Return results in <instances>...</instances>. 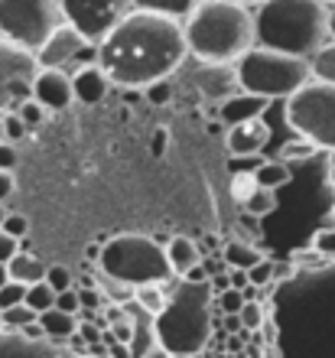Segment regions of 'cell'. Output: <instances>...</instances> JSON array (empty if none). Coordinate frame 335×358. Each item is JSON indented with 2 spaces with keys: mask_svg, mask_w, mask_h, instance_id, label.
<instances>
[{
  "mask_svg": "<svg viewBox=\"0 0 335 358\" xmlns=\"http://www.w3.org/2000/svg\"><path fill=\"white\" fill-rule=\"evenodd\" d=\"M111 336H114V342H117V345H127V349H131V342H134V322L124 320V322H117V326H111Z\"/></svg>",
  "mask_w": 335,
  "mask_h": 358,
  "instance_id": "cell-42",
  "label": "cell"
},
{
  "mask_svg": "<svg viewBox=\"0 0 335 358\" xmlns=\"http://www.w3.org/2000/svg\"><path fill=\"white\" fill-rule=\"evenodd\" d=\"M326 267L329 264V257L326 255H319L316 248H313V251H297V255H293V267Z\"/></svg>",
  "mask_w": 335,
  "mask_h": 358,
  "instance_id": "cell-40",
  "label": "cell"
},
{
  "mask_svg": "<svg viewBox=\"0 0 335 358\" xmlns=\"http://www.w3.org/2000/svg\"><path fill=\"white\" fill-rule=\"evenodd\" d=\"M0 143H7V114H0Z\"/></svg>",
  "mask_w": 335,
  "mask_h": 358,
  "instance_id": "cell-52",
  "label": "cell"
},
{
  "mask_svg": "<svg viewBox=\"0 0 335 358\" xmlns=\"http://www.w3.org/2000/svg\"><path fill=\"white\" fill-rule=\"evenodd\" d=\"M290 271H293V267H290V264H277V280H280V277H287Z\"/></svg>",
  "mask_w": 335,
  "mask_h": 358,
  "instance_id": "cell-55",
  "label": "cell"
},
{
  "mask_svg": "<svg viewBox=\"0 0 335 358\" xmlns=\"http://www.w3.org/2000/svg\"><path fill=\"white\" fill-rule=\"evenodd\" d=\"M215 306L222 316H231V313H241L244 310V293L241 290H228L224 296H215Z\"/></svg>",
  "mask_w": 335,
  "mask_h": 358,
  "instance_id": "cell-32",
  "label": "cell"
},
{
  "mask_svg": "<svg viewBox=\"0 0 335 358\" xmlns=\"http://www.w3.org/2000/svg\"><path fill=\"white\" fill-rule=\"evenodd\" d=\"M238 76H241V92L257 94V98H293L313 82V69L306 59L283 56V52H270V49H254L238 62Z\"/></svg>",
  "mask_w": 335,
  "mask_h": 358,
  "instance_id": "cell-6",
  "label": "cell"
},
{
  "mask_svg": "<svg viewBox=\"0 0 335 358\" xmlns=\"http://www.w3.org/2000/svg\"><path fill=\"white\" fill-rule=\"evenodd\" d=\"M222 257L228 261V267H231V271H248V273H251L257 264H264V261H267L257 248L244 245V241H228V245H224V251H222Z\"/></svg>",
  "mask_w": 335,
  "mask_h": 358,
  "instance_id": "cell-20",
  "label": "cell"
},
{
  "mask_svg": "<svg viewBox=\"0 0 335 358\" xmlns=\"http://www.w3.org/2000/svg\"><path fill=\"white\" fill-rule=\"evenodd\" d=\"M3 231H7V235H13V238H23V235L29 231L27 215H10V218H7V225H3Z\"/></svg>",
  "mask_w": 335,
  "mask_h": 358,
  "instance_id": "cell-44",
  "label": "cell"
},
{
  "mask_svg": "<svg viewBox=\"0 0 335 358\" xmlns=\"http://www.w3.org/2000/svg\"><path fill=\"white\" fill-rule=\"evenodd\" d=\"M192 85L199 88L205 101H215L222 108L234 94H241V76H238V66H196Z\"/></svg>",
  "mask_w": 335,
  "mask_h": 358,
  "instance_id": "cell-11",
  "label": "cell"
},
{
  "mask_svg": "<svg viewBox=\"0 0 335 358\" xmlns=\"http://www.w3.org/2000/svg\"><path fill=\"white\" fill-rule=\"evenodd\" d=\"M212 329L222 332V313L215 306V293L208 283L179 280L169 296L163 316H157V339L173 355L196 358L208 345Z\"/></svg>",
  "mask_w": 335,
  "mask_h": 358,
  "instance_id": "cell-4",
  "label": "cell"
},
{
  "mask_svg": "<svg viewBox=\"0 0 335 358\" xmlns=\"http://www.w3.org/2000/svg\"><path fill=\"white\" fill-rule=\"evenodd\" d=\"M56 300H59V293L49 287V283H36V287H29V296H27V306L36 316H43V313L49 310H56Z\"/></svg>",
  "mask_w": 335,
  "mask_h": 358,
  "instance_id": "cell-26",
  "label": "cell"
},
{
  "mask_svg": "<svg viewBox=\"0 0 335 358\" xmlns=\"http://www.w3.org/2000/svg\"><path fill=\"white\" fill-rule=\"evenodd\" d=\"M39 59L36 52L0 39V114L20 111V104H27L36 92L39 78Z\"/></svg>",
  "mask_w": 335,
  "mask_h": 358,
  "instance_id": "cell-9",
  "label": "cell"
},
{
  "mask_svg": "<svg viewBox=\"0 0 335 358\" xmlns=\"http://www.w3.org/2000/svg\"><path fill=\"white\" fill-rule=\"evenodd\" d=\"M62 27L66 13L56 0H0V39H10L36 56Z\"/></svg>",
  "mask_w": 335,
  "mask_h": 358,
  "instance_id": "cell-7",
  "label": "cell"
},
{
  "mask_svg": "<svg viewBox=\"0 0 335 358\" xmlns=\"http://www.w3.org/2000/svg\"><path fill=\"white\" fill-rule=\"evenodd\" d=\"M267 108H270L267 98L241 92L218 108V117H222V124H228V131H231V127H241V124H248V121H264V111H267Z\"/></svg>",
  "mask_w": 335,
  "mask_h": 358,
  "instance_id": "cell-14",
  "label": "cell"
},
{
  "mask_svg": "<svg viewBox=\"0 0 335 358\" xmlns=\"http://www.w3.org/2000/svg\"><path fill=\"white\" fill-rule=\"evenodd\" d=\"M56 310H59V313H69V316H78V313H82V300H78V290L59 293Z\"/></svg>",
  "mask_w": 335,
  "mask_h": 358,
  "instance_id": "cell-37",
  "label": "cell"
},
{
  "mask_svg": "<svg viewBox=\"0 0 335 358\" xmlns=\"http://www.w3.org/2000/svg\"><path fill=\"white\" fill-rule=\"evenodd\" d=\"M283 117L299 141H309L313 147L335 153V85L309 82L287 101Z\"/></svg>",
  "mask_w": 335,
  "mask_h": 358,
  "instance_id": "cell-8",
  "label": "cell"
},
{
  "mask_svg": "<svg viewBox=\"0 0 335 358\" xmlns=\"http://www.w3.org/2000/svg\"><path fill=\"white\" fill-rule=\"evenodd\" d=\"M257 189H261V182H257V173H234V176H231V199L241 208L248 206L254 196H257Z\"/></svg>",
  "mask_w": 335,
  "mask_h": 358,
  "instance_id": "cell-25",
  "label": "cell"
},
{
  "mask_svg": "<svg viewBox=\"0 0 335 358\" xmlns=\"http://www.w3.org/2000/svg\"><path fill=\"white\" fill-rule=\"evenodd\" d=\"M17 147L13 143H0V173H13L17 170Z\"/></svg>",
  "mask_w": 335,
  "mask_h": 358,
  "instance_id": "cell-41",
  "label": "cell"
},
{
  "mask_svg": "<svg viewBox=\"0 0 335 358\" xmlns=\"http://www.w3.org/2000/svg\"><path fill=\"white\" fill-rule=\"evenodd\" d=\"M46 111H62L75 101V85L69 72H56V69H43L36 78V92H33Z\"/></svg>",
  "mask_w": 335,
  "mask_h": 358,
  "instance_id": "cell-13",
  "label": "cell"
},
{
  "mask_svg": "<svg viewBox=\"0 0 335 358\" xmlns=\"http://www.w3.org/2000/svg\"><path fill=\"white\" fill-rule=\"evenodd\" d=\"M78 290V300H82V310H92L98 313L101 306H108V300H104L101 287H75Z\"/></svg>",
  "mask_w": 335,
  "mask_h": 358,
  "instance_id": "cell-31",
  "label": "cell"
},
{
  "mask_svg": "<svg viewBox=\"0 0 335 358\" xmlns=\"http://www.w3.org/2000/svg\"><path fill=\"white\" fill-rule=\"evenodd\" d=\"M7 208H3V206H0V231H3V225H7Z\"/></svg>",
  "mask_w": 335,
  "mask_h": 358,
  "instance_id": "cell-57",
  "label": "cell"
},
{
  "mask_svg": "<svg viewBox=\"0 0 335 358\" xmlns=\"http://www.w3.org/2000/svg\"><path fill=\"white\" fill-rule=\"evenodd\" d=\"M0 316H3V326H7V329H27V326H33V322L39 320L27 303H23V306H13V310H7V313H0Z\"/></svg>",
  "mask_w": 335,
  "mask_h": 358,
  "instance_id": "cell-28",
  "label": "cell"
},
{
  "mask_svg": "<svg viewBox=\"0 0 335 358\" xmlns=\"http://www.w3.org/2000/svg\"><path fill=\"white\" fill-rule=\"evenodd\" d=\"M101 251H104V245H98V241H94V245L85 248V257H88V261H94V264H101Z\"/></svg>",
  "mask_w": 335,
  "mask_h": 358,
  "instance_id": "cell-50",
  "label": "cell"
},
{
  "mask_svg": "<svg viewBox=\"0 0 335 358\" xmlns=\"http://www.w3.org/2000/svg\"><path fill=\"white\" fill-rule=\"evenodd\" d=\"M39 322H43V329H46V339L56 342V345H66V342H72L75 336H78V316H69V313H59V310H49L39 316Z\"/></svg>",
  "mask_w": 335,
  "mask_h": 358,
  "instance_id": "cell-19",
  "label": "cell"
},
{
  "mask_svg": "<svg viewBox=\"0 0 335 358\" xmlns=\"http://www.w3.org/2000/svg\"><path fill=\"white\" fill-rule=\"evenodd\" d=\"M329 179H332V186H335V153L329 157Z\"/></svg>",
  "mask_w": 335,
  "mask_h": 358,
  "instance_id": "cell-56",
  "label": "cell"
},
{
  "mask_svg": "<svg viewBox=\"0 0 335 358\" xmlns=\"http://www.w3.org/2000/svg\"><path fill=\"white\" fill-rule=\"evenodd\" d=\"M147 358H173V352H166V349H163V345H157V349L150 352Z\"/></svg>",
  "mask_w": 335,
  "mask_h": 358,
  "instance_id": "cell-51",
  "label": "cell"
},
{
  "mask_svg": "<svg viewBox=\"0 0 335 358\" xmlns=\"http://www.w3.org/2000/svg\"><path fill=\"white\" fill-rule=\"evenodd\" d=\"M222 332H224V336H241V332H244L241 313H231V316H222Z\"/></svg>",
  "mask_w": 335,
  "mask_h": 358,
  "instance_id": "cell-45",
  "label": "cell"
},
{
  "mask_svg": "<svg viewBox=\"0 0 335 358\" xmlns=\"http://www.w3.org/2000/svg\"><path fill=\"white\" fill-rule=\"evenodd\" d=\"M98 287H101V293H104V300L108 303H114V306H127V303H134L137 300V287H131V283H121V280H111L108 273H101L98 271Z\"/></svg>",
  "mask_w": 335,
  "mask_h": 358,
  "instance_id": "cell-22",
  "label": "cell"
},
{
  "mask_svg": "<svg viewBox=\"0 0 335 358\" xmlns=\"http://www.w3.org/2000/svg\"><path fill=\"white\" fill-rule=\"evenodd\" d=\"M329 33L335 39V3H329Z\"/></svg>",
  "mask_w": 335,
  "mask_h": 358,
  "instance_id": "cell-53",
  "label": "cell"
},
{
  "mask_svg": "<svg viewBox=\"0 0 335 358\" xmlns=\"http://www.w3.org/2000/svg\"><path fill=\"white\" fill-rule=\"evenodd\" d=\"M72 85H75V101L98 104L104 101V94L111 92V78L104 76L101 66H85L78 72H72Z\"/></svg>",
  "mask_w": 335,
  "mask_h": 358,
  "instance_id": "cell-16",
  "label": "cell"
},
{
  "mask_svg": "<svg viewBox=\"0 0 335 358\" xmlns=\"http://www.w3.org/2000/svg\"><path fill=\"white\" fill-rule=\"evenodd\" d=\"M313 248H316L319 255L335 257V228H322V231L313 238Z\"/></svg>",
  "mask_w": 335,
  "mask_h": 358,
  "instance_id": "cell-38",
  "label": "cell"
},
{
  "mask_svg": "<svg viewBox=\"0 0 335 358\" xmlns=\"http://www.w3.org/2000/svg\"><path fill=\"white\" fill-rule=\"evenodd\" d=\"M17 255H20V238L7 235V231H0V267H7Z\"/></svg>",
  "mask_w": 335,
  "mask_h": 358,
  "instance_id": "cell-36",
  "label": "cell"
},
{
  "mask_svg": "<svg viewBox=\"0 0 335 358\" xmlns=\"http://www.w3.org/2000/svg\"><path fill=\"white\" fill-rule=\"evenodd\" d=\"M98 271L108 273L111 280L131 283V287H150V283H169L176 273L169 264L166 248L153 241L150 235H117L108 238L101 251V264Z\"/></svg>",
  "mask_w": 335,
  "mask_h": 358,
  "instance_id": "cell-5",
  "label": "cell"
},
{
  "mask_svg": "<svg viewBox=\"0 0 335 358\" xmlns=\"http://www.w3.org/2000/svg\"><path fill=\"white\" fill-rule=\"evenodd\" d=\"M7 271H10V280H13V283H23V287H36V283H46L49 264H46V261H39L36 255H27V251H20V255L7 264Z\"/></svg>",
  "mask_w": 335,
  "mask_h": 358,
  "instance_id": "cell-18",
  "label": "cell"
},
{
  "mask_svg": "<svg viewBox=\"0 0 335 358\" xmlns=\"http://www.w3.org/2000/svg\"><path fill=\"white\" fill-rule=\"evenodd\" d=\"M202 271L208 273V280H212V277H218V273H228L231 267H228L224 257H202Z\"/></svg>",
  "mask_w": 335,
  "mask_h": 358,
  "instance_id": "cell-43",
  "label": "cell"
},
{
  "mask_svg": "<svg viewBox=\"0 0 335 358\" xmlns=\"http://www.w3.org/2000/svg\"><path fill=\"white\" fill-rule=\"evenodd\" d=\"M166 255H169V264H173V273L183 277V280H186L196 267H202V248L186 235L173 238V241L166 245Z\"/></svg>",
  "mask_w": 335,
  "mask_h": 358,
  "instance_id": "cell-17",
  "label": "cell"
},
{
  "mask_svg": "<svg viewBox=\"0 0 335 358\" xmlns=\"http://www.w3.org/2000/svg\"><path fill=\"white\" fill-rule=\"evenodd\" d=\"M23 332V336H27V339H46V329H43V322H33V326H27V329H20Z\"/></svg>",
  "mask_w": 335,
  "mask_h": 358,
  "instance_id": "cell-49",
  "label": "cell"
},
{
  "mask_svg": "<svg viewBox=\"0 0 335 358\" xmlns=\"http://www.w3.org/2000/svg\"><path fill=\"white\" fill-rule=\"evenodd\" d=\"M143 94H147L150 104H169V98H173V78H166V82H157V85L143 88Z\"/></svg>",
  "mask_w": 335,
  "mask_h": 358,
  "instance_id": "cell-35",
  "label": "cell"
},
{
  "mask_svg": "<svg viewBox=\"0 0 335 358\" xmlns=\"http://www.w3.org/2000/svg\"><path fill=\"white\" fill-rule=\"evenodd\" d=\"M189 56L199 66H238L257 49L254 10L234 0H202L186 20Z\"/></svg>",
  "mask_w": 335,
  "mask_h": 358,
  "instance_id": "cell-2",
  "label": "cell"
},
{
  "mask_svg": "<svg viewBox=\"0 0 335 358\" xmlns=\"http://www.w3.org/2000/svg\"><path fill=\"white\" fill-rule=\"evenodd\" d=\"M228 273H231V287H234V290H248V287H251L248 271H228Z\"/></svg>",
  "mask_w": 335,
  "mask_h": 358,
  "instance_id": "cell-48",
  "label": "cell"
},
{
  "mask_svg": "<svg viewBox=\"0 0 335 358\" xmlns=\"http://www.w3.org/2000/svg\"><path fill=\"white\" fill-rule=\"evenodd\" d=\"M29 134V127L23 124V117H20L17 111L13 114H7V143H17V141H23Z\"/></svg>",
  "mask_w": 335,
  "mask_h": 358,
  "instance_id": "cell-39",
  "label": "cell"
},
{
  "mask_svg": "<svg viewBox=\"0 0 335 358\" xmlns=\"http://www.w3.org/2000/svg\"><path fill=\"white\" fill-rule=\"evenodd\" d=\"M270 141V127L267 121H248L241 127H231L228 131V150L234 157H257V153L267 147Z\"/></svg>",
  "mask_w": 335,
  "mask_h": 358,
  "instance_id": "cell-15",
  "label": "cell"
},
{
  "mask_svg": "<svg viewBox=\"0 0 335 358\" xmlns=\"http://www.w3.org/2000/svg\"><path fill=\"white\" fill-rule=\"evenodd\" d=\"M287 179H290V163H283V160H270L257 170V182H261V189H270V192H277Z\"/></svg>",
  "mask_w": 335,
  "mask_h": 358,
  "instance_id": "cell-24",
  "label": "cell"
},
{
  "mask_svg": "<svg viewBox=\"0 0 335 358\" xmlns=\"http://www.w3.org/2000/svg\"><path fill=\"white\" fill-rule=\"evenodd\" d=\"M20 117H23V124H27V127H36L39 121H43V117H46V108H43V104L36 101V98H29L27 104H20Z\"/></svg>",
  "mask_w": 335,
  "mask_h": 358,
  "instance_id": "cell-34",
  "label": "cell"
},
{
  "mask_svg": "<svg viewBox=\"0 0 335 358\" xmlns=\"http://www.w3.org/2000/svg\"><path fill=\"white\" fill-rule=\"evenodd\" d=\"M173 358H189V355H173Z\"/></svg>",
  "mask_w": 335,
  "mask_h": 358,
  "instance_id": "cell-58",
  "label": "cell"
},
{
  "mask_svg": "<svg viewBox=\"0 0 335 358\" xmlns=\"http://www.w3.org/2000/svg\"><path fill=\"white\" fill-rule=\"evenodd\" d=\"M66 23L88 43V46H101L111 36V29L127 17V10L117 0H59Z\"/></svg>",
  "mask_w": 335,
  "mask_h": 358,
  "instance_id": "cell-10",
  "label": "cell"
},
{
  "mask_svg": "<svg viewBox=\"0 0 335 358\" xmlns=\"http://www.w3.org/2000/svg\"><path fill=\"white\" fill-rule=\"evenodd\" d=\"M189 56L183 20L153 7H131L127 17L98 46V66L111 85L150 88L173 78Z\"/></svg>",
  "mask_w": 335,
  "mask_h": 358,
  "instance_id": "cell-1",
  "label": "cell"
},
{
  "mask_svg": "<svg viewBox=\"0 0 335 358\" xmlns=\"http://www.w3.org/2000/svg\"><path fill=\"white\" fill-rule=\"evenodd\" d=\"M313 150H316V147H313L309 141H290L287 147L280 150V160H283V163H290V160H306Z\"/></svg>",
  "mask_w": 335,
  "mask_h": 358,
  "instance_id": "cell-33",
  "label": "cell"
},
{
  "mask_svg": "<svg viewBox=\"0 0 335 358\" xmlns=\"http://www.w3.org/2000/svg\"><path fill=\"white\" fill-rule=\"evenodd\" d=\"M257 46L283 56L313 59L326 46L329 33V3L319 0H267L254 7Z\"/></svg>",
  "mask_w": 335,
  "mask_h": 358,
  "instance_id": "cell-3",
  "label": "cell"
},
{
  "mask_svg": "<svg viewBox=\"0 0 335 358\" xmlns=\"http://www.w3.org/2000/svg\"><path fill=\"white\" fill-rule=\"evenodd\" d=\"M137 303L153 316H163V310L169 306L166 283H150V287H137Z\"/></svg>",
  "mask_w": 335,
  "mask_h": 358,
  "instance_id": "cell-23",
  "label": "cell"
},
{
  "mask_svg": "<svg viewBox=\"0 0 335 358\" xmlns=\"http://www.w3.org/2000/svg\"><path fill=\"white\" fill-rule=\"evenodd\" d=\"M85 49H88V43H85V39L66 23V27L59 29L56 36L43 46V52L36 56L39 69H56V72H66V66H75V62L82 59Z\"/></svg>",
  "mask_w": 335,
  "mask_h": 358,
  "instance_id": "cell-12",
  "label": "cell"
},
{
  "mask_svg": "<svg viewBox=\"0 0 335 358\" xmlns=\"http://www.w3.org/2000/svg\"><path fill=\"white\" fill-rule=\"evenodd\" d=\"M208 287H212L215 296H224L228 290H234V287H231V273H218V277H212V280H208Z\"/></svg>",
  "mask_w": 335,
  "mask_h": 358,
  "instance_id": "cell-46",
  "label": "cell"
},
{
  "mask_svg": "<svg viewBox=\"0 0 335 358\" xmlns=\"http://www.w3.org/2000/svg\"><path fill=\"white\" fill-rule=\"evenodd\" d=\"M7 283H10V271H7V267H0V290H3Z\"/></svg>",
  "mask_w": 335,
  "mask_h": 358,
  "instance_id": "cell-54",
  "label": "cell"
},
{
  "mask_svg": "<svg viewBox=\"0 0 335 358\" xmlns=\"http://www.w3.org/2000/svg\"><path fill=\"white\" fill-rule=\"evenodd\" d=\"M29 296V287H23V283H13L10 280L3 290H0V313L13 310V306H23Z\"/></svg>",
  "mask_w": 335,
  "mask_h": 358,
  "instance_id": "cell-29",
  "label": "cell"
},
{
  "mask_svg": "<svg viewBox=\"0 0 335 358\" xmlns=\"http://www.w3.org/2000/svg\"><path fill=\"white\" fill-rule=\"evenodd\" d=\"M273 208H277V192H270V189H257V196L244 206V212L254 215V218H264V215H270Z\"/></svg>",
  "mask_w": 335,
  "mask_h": 358,
  "instance_id": "cell-27",
  "label": "cell"
},
{
  "mask_svg": "<svg viewBox=\"0 0 335 358\" xmlns=\"http://www.w3.org/2000/svg\"><path fill=\"white\" fill-rule=\"evenodd\" d=\"M309 69H313V82L335 85V39H329L326 46L309 59Z\"/></svg>",
  "mask_w": 335,
  "mask_h": 358,
  "instance_id": "cell-21",
  "label": "cell"
},
{
  "mask_svg": "<svg viewBox=\"0 0 335 358\" xmlns=\"http://www.w3.org/2000/svg\"><path fill=\"white\" fill-rule=\"evenodd\" d=\"M46 283H49V287H52L56 293L75 290V277H72V271H69V267H62V264H49Z\"/></svg>",
  "mask_w": 335,
  "mask_h": 358,
  "instance_id": "cell-30",
  "label": "cell"
},
{
  "mask_svg": "<svg viewBox=\"0 0 335 358\" xmlns=\"http://www.w3.org/2000/svg\"><path fill=\"white\" fill-rule=\"evenodd\" d=\"M13 189H17V182H13V173H0V206H3V202L13 196Z\"/></svg>",
  "mask_w": 335,
  "mask_h": 358,
  "instance_id": "cell-47",
  "label": "cell"
}]
</instances>
